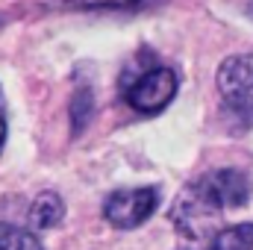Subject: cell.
I'll return each mask as SVG.
<instances>
[{"mask_svg":"<svg viewBox=\"0 0 253 250\" xmlns=\"http://www.w3.org/2000/svg\"><path fill=\"white\" fill-rule=\"evenodd\" d=\"M218 94L239 124H253V56H230L218 68Z\"/></svg>","mask_w":253,"mask_h":250,"instance_id":"1","label":"cell"},{"mask_svg":"<svg viewBox=\"0 0 253 250\" xmlns=\"http://www.w3.org/2000/svg\"><path fill=\"white\" fill-rule=\"evenodd\" d=\"M221 212L200 188L197 183H191L180 191L174 209H171V221L174 227L186 236V239H209L212 233H218V221H221Z\"/></svg>","mask_w":253,"mask_h":250,"instance_id":"2","label":"cell"},{"mask_svg":"<svg viewBox=\"0 0 253 250\" xmlns=\"http://www.w3.org/2000/svg\"><path fill=\"white\" fill-rule=\"evenodd\" d=\"M174 94H177V74L165 65L138 74L124 91L126 103L141 115H153V112L165 109L174 100Z\"/></svg>","mask_w":253,"mask_h":250,"instance_id":"3","label":"cell"},{"mask_svg":"<svg viewBox=\"0 0 253 250\" xmlns=\"http://www.w3.org/2000/svg\"><path fill=\"white\" fill-rule=\"evenodd\" d=\"M156 203H159V194L156 188H118L106 197L103 203V215L112 227L118 230H132L138 224H144L153 212H156Z\"/></svg>","mask_w":253,"mask_h":250,"instance_id":"4","label":"cell"},{"mask_svg":"<svg viewBox=\"0 0 253 250\" xmlns=\"http://www.w3.org/2000/svg\"><path fill=\"white\" fill-rule=\"evenodd\" d=\"M197 188L218 206V209H239L251 197V180L239 168H218L197 180Z\"/></svg>","mask_w":253,"mask_h":250,"instance_id":"5","label":"cell"},{"mask_svg":"<svg viewBox=\"0 0 253 250\" xmlns=\"http://www.w3.org/2000/svg\"><path fill=\"white\" fill-rule=\"evenodd\" d=\"M65 215V206H62V197L53 194V191H42L33 206H30V227L33 230H47L53 224H59Z\"/></svg>","mask_w":253,"mask_h":250,"instance_id":"6","label":"cell"},{"mask_svg":"<svg viewBox=\"0 0 253 250\" xmlns=\"http://www.w3.org/2000/svg\"><path fill=\"white\" fill-rule=\"evenodd\" d=\"M212 250H253V224H236L218 230L212 239Z\"/></svg>","mask_w":253,"mask_h":250,"instance_id":"7","label":"cell"},{"mask_svg":"<svg viewBox=\"0 0 253 250\" xmlns=\"http://www.w3.org/2000/svg\"><path fill=\"white\" fill-rule=\"evenodd\" d=\"M0 250H44V248L30 230L0 224Z\"/></svg>","mask_w":253,"mask_h":250,"instance_id":"8","label":"cell"},{"mask_svg":"<svg viewBox=\"0 0 253 250\" xmlns=\"http://www.w3.org/2000/svg\"><path fill=\"white\" fill-rule=\"evenodd\" d=\"M3 138H6V118H3V112H0V147H3Z\"/></svg>","mask_w":253,"mask_h":250,"instance_id":"9","label":"cell"},{"mask_svg":"<svg viewBox=\"0 0 253 250\" xmlns=\"http://www.w3.org/2000/svg\"><path fill=\"white\" fill-rule=\"evenodd\" d=\"M251 15H253V3H251Z\"/></svg>","mask_w":253,"mask_h":250,"instance_id":"10","label":"cell"}]
</instances>
